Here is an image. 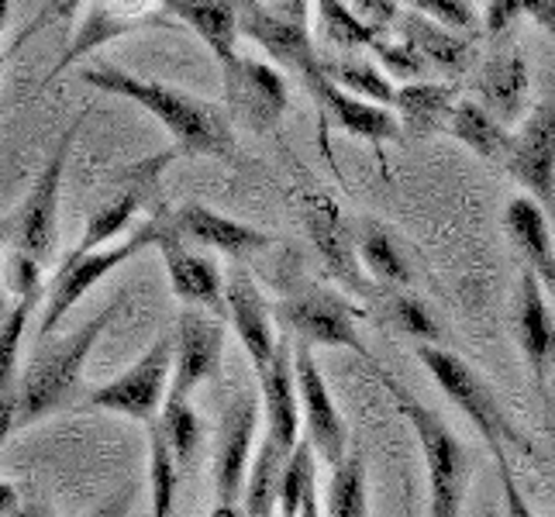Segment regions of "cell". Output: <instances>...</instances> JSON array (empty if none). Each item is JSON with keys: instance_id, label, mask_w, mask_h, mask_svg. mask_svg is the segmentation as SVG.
I'll return each mask as SVG.
<instances>
[{"instance_id": "obj_1", "label": "cell", "mask_w": 555, "mask_h": 517, "mask_svg": "<svg viewBox=\"0 0 555 517\" xmlns=\"http://www.w3.org/2000/svg\"><path fill=\"white\" fill-rule=\"evenodd\" d=\"M83 83L104 93H118V98L149 111L173 135L177 152H186V156H215V159L235 156L232 118L218 104L201 101L194 93L177 90L163 80H145V76H135L118 66L83 69Z\"/></svg>"}, {"instance_id": "obj_2", "label": "cell", "mask_w": 555, "mask_h": 517, "mask_svg": "<svg viewBox=\"0 0 555 517\" xmlns=\"http://www.w3.org/2000/svg\"><path fill=\"white\" fill-rule=\"evenodd\" d=\"M125 294L107 303V308L87 321L83 328L69 332L66 338H46L38 341V352L31 359V366L22 373V387H17V417L14 428H28L46 421L49 414L63 411L73 404L76 390H80V379L87 370V359L98 349L101 335L114 324V318L121 314Z\"/></svg>"}, {"instance_id": "obj_3", "label": "cell", "mask_w": 555, "mask_h": 517, "mask_svg": "<svg viewBox=\"0 0 555 517\" xmlns=\"http://www.w3.org/2000/svg\"><path fill=\"white\" fill-rule=\"evenodd\" d=\"M376 376L383 379V387L390 390L397 411L404 414L421 452H425L428 517H459L463 514L469 480H473V455H469L466 442L449 428V421L442 414H435L431 408L421 404L417 397H411L393 376H387L379 366H376Z\"/></svg>"}, {"instance_id": "obj_4", "label": "cell", "mask_w": 555, "mask_h": 517, "mask_svg": "<svg viewBox=\"0 0 555 517\" xmlns=\"http://www.w3.org/2000/svg\"><path fill=\"white\" fill-rule=\"evenodd\" d=\"M417 359L428 370V376L442 387V393L473 421V428L483 435V442L490 445L493 455H501L507 449L531 452L518 428L511 425V417L501 400H496V393L490 390V383L466 359H459L446 345H417Z\"/></svg>"}, {"instance_id": "obj_5", "label": "cell", "mask_w": 555, "mask_h": 517, "mask_svg": "<svg viewBox=\"0 0 555 517\" xmlns=\"http://www.w3.org/2000/svg\"><path fill=\"white\" fill-rule=\"evenodd\" d=\"M156 238H159V224L156 218H149L139 232H131V238L121 245H104L98 253H87V256H66L60 262V270H55V276L49 280V290L42 300V324H38V341L52 338V332L60 328V321L93 290V286L107 273L118 270V266H125L135 253H142V248L156 245Z\"/></svg>"}, {"instance_id": "obj_6", "label": "cell", "mask_w": 555, "mask_h": 517, "mask_svg": "<svg viewBox=\"0 0 555 517\" xmlns=\"http://www.w3.org/2000/svg\"><path fill=\"white\" fill-rule=\"evenodd\" d=\"M169 376H173V335L166 332L149 345V352L135 366H128L121 376L93 387L83 397V408L121 414L139 421V425H152L169 393Z\"/></svg>"}, {"instance_id": "obj_7", "label": "cell", "mask_w": 555, "mask_h": 517, "mask_svg": "<svg viewBox=\"0 0 555 517\" xmlns=\"http://www.w3.org/2000/svg\"><path fill=\"white\" fill-rule=\"evenodd\" d=\"M76 131H80V125H73L66 135L55 142L52 156L46 159L42 172L35 177L22 210L11 218L8 245L31 256L38 266H46L55 256V245H60V194H63V172L69 163Z\"/></svg>"}, {"instance_id": "obj_8", "label": "cell", "mask_w": 555, "mask_h": 517, "mask_svg": "<svg viewBox=\"0 0 555 517\" xmlns=\"http://www.w3.org/2000/svg\"><path fill=\"white\" fill-rule=\"evenodd\" d=\"M504 169L548 218H555V93L528 114L518 131H511Z\"/></svg>"}, {"instance_id": "obj_9", "label": "cell", "mask_w": 555, "mask_h": 517, "mask_svg": "<svg viewBox=\"0 0 555 517\" xmlns=\"http://www.w3.org/2000/svg\"><path fill=\"white\" fill-rule=\"evenodd\" d=\"M221 76H224L228 118L242 121L256 135H270V131L280 128L286 104H291V93H286V80L280 76V69L238 55L232 66L221 69Z\"/></svg>"}, {"instance_id": "obj_10", "label": "cell", "mask_w": 555, "mask_h": 517, "mask_svg": "<svg viewBox=\"0 0 555 517\" xmlns=\"http://www.w3.org/2000/svg\"><path fill=\"white\" fill-rule=\"evenodd\" d=\"M294 379H297L300 417H304V428H308V442L314 445L318 458H324L328 466H338L349 452V431L314 359V345L300 338L294 345Z\"/></svg>"}, {"instance_id": "obj_11", "label": "cell", "mask_w": 555, "mask_h": 517, "mask_svg": "<svg viewBox=\"0 0 555 517\" xmlns=\"http://www.w3.org/2000/svg\"><path fill=\"white\" fill-rule=\"evenodd\" d=\"M280 321L294 332V338L308 345H328V349H349L376 370L370 345L362 341L349 303L341 297L311 286V290H300L297 297H286L280 303Z\"/></svg>"}, {"instance_id": "obj_12", "label": "cell", "mask_w": 555, "mask_h": 517, "mask_svg": "<svg viewBox=\"0 0 555 517\" xmlns=\"http://www.w3.org/2000/svg\"><path fill=\"white\" fill-rule=\"evenodd\" d=\"M224 359V318L204 308H190L177 318L173 335V376H169V393L194 397L207 379H218Z\"/></svg>"}, {"instance_id": "obj_13", "label": "cell", "mask_w": 555, "mask_h": 517, "mask_svg": "<svg viewBox=\"0 0 555 517\" xmlns=\"http://www.w3.org/2000/svg\"><path fill=\"white\" fill-rule=\"evenodd\" d=\"M156 224H159V238L156 248L166 262V276H169V290L180 303L190 308H204L218 318H228L224 311V276L218 270V262H210L207 256L194 253V245L183 242L173 224H169V210H156Z\"/></svg>"}, {"instance_id": "obj_14", "label": "cell", "mask_w": 555, "mask_h": 517, "mask_svg": "<svg viewBox=\"0 0 555 517\" xmlns=\"http://www.w3.org/2000/svg\"><path fill=\"white\" fill-rule=\"evenodd\" d=\"M300 215H304V228H308V238L324 270L346 286V290L366 294L356 232L349 228L346 215H341V207L328 194L311 190V194H300Z\"/></svg>"}, {"instance_id": "obj_15", "label": "cell", "mask_w": 555, "mask_h": 517, "mask_svg": "<svg viewBox=\"0 0 555 517\" xmlns=\"http://www.w3.org/2000/svg\"><path fill=\"white\" fill-rule=\"evenodd\" d=\"M262 408L253 393H238L232 404L224 408V417L218 425V442H215V496L218 504H238L245 490V476L253 466V445L259 435Z\"/></svg>"}, {"instance_id": "obj_16", "label": "cell", "mask_w": 555, "mask_h": 517, "mask_svg": "<svg viewBox=\"0 0 555 517\" xmlns=\"http://www.w3.org/2000/svg\"><path fill=\"white\" fill-rule=\"evenodd\" d=\"M238 35L253 38L283 69L297 73L300 83L321 69V55L311 42L308 25L291 22V17L259 4V0H238Z\"/></svg>"}, {"instance_id": "obj_17", "label": "cell", "mask_w": 555, "mask_h": 517, "mask_svg": "<svg viewBox=\"0 0 555 517\" xmlns=\"http://www.w3.org/2000/svg\"><path fill=\"white\" fill-rule=\"evenodd\" d=\"M259 376V408H262V438L280 452L291 455L300 442V397L294 379V341L280 338L276 352Z\"/></svg>"}, {"instance_id": "obj_18", "label": "cell", "mask_w": 555, "mask_h": 517, "mask_svg": "<svg viewBox=\"0 0 555 517\" xmlns=\"http://www.w3.org/2000/svg\"><path fill=\"white\" fill-rule=\"evenodd\" d=\"M169 224H173V232L183 242L201 245V248H215V253L235 259V262L262 256L266 248L273 245V238L259 232V228L242 224L235 218H224L221 210L207 207L201 201H190V204L177 207L173 215H169Z\"/></svg>"}, {"instance_id": "obj_19", "label": "cell", "mask_w": 555, "mask_h": 517, "mask_svg": "<svg viewBox=\"0 0 555 517\" xmlns=\"http://www.w3.org/2000/svg\"><path fill=\"white\" fill-rule=\"evenodd\" d=\"M224 311H228L232 332L238 335L248 362H253V370L262 373L266 366H270L280 338L273 328L270 303H266L256 280L248 276L242 266H235V270L224 276Z\"/></svg>"}, {"instance_id": "obj_20", "label": "cell", "mask_w": 555, "mask_h": 517, "mask_svg": "<svg viewBox=\"0 0 555 517\" xmlns=\"http://www.w3.org/2000/svg\"><path fill=\"white\" fill-rule=\"evenodd\" d=\"M308 93L318 101V107L328 114V118L341 128L349 131L356 139H366V142H390V139H400V121L390 107L383 104H373V101H362L356 93L341 90L338 83H332L324 69H318L314 76L304 80Z\"/></svg>"}, {"instance_id": "obj_21", "label": "cell", "mask_w": 555, "mask_h": 517, "mask_svg": "<svg viewBox=\"0 0 555 517\" xmlns=\"http://www.w3.org/2000/svg\"><path fill=\"white\" fill-rule=\"evenodd\" d=\"M514 332L528 359L534 379H545L548 366L555 362V318L548 311V297L542 280L531 270L518 280V297H514Z\"/></svg>"}, {"instance_id": "obj_22", "label": "cell", "mask_w": 555, "mask_h": 517, "mask_svg": "<svg viewBox=\"0 0 555 517\" xmlns=\"http://www.w3.org/2000/svg\"><path fill=\"white\" fill-rule=\"evenodd\" d=\"M476 101H480L493 118H501L507 128L521 121L528 107V90H531V69L528 60L518 49L496 52L476 73Z\"/></svg>"}, {"instance_id": "obj_23", "label": "cell", "mask_w": 555, "mask_h": 517, "mask_svg": "<svg viewBox=\"0 0 555 517\" xmlns=\"http://www.w3.org/2000/svg\"><path fill=\"white\" fill-rule=\"evenodd\" d=\"M159 4L201 38L221 69L238 60V0H159Z\"/></svg>"}, {"instance_id": "obj_24", "label": "cell", "mask_w": 555, "mask_h": 517, "mask_svg": "<svg viewBox=\"0 0 555 517\" xmlns=\"http://www.w3.org/2000/svg\"><path fill=\"white\" fill-rule=\"evenodd\" d=\"M504 232L511 245L518 248L525 266L542 280L545 290L555 294V248H552V232H548V215L531 201L528 194L514 197L504 207Z\"/></svg>"}, {"instance_id": "obj_25", "label": "cell", "mask_w": 555, "mask_h": 517, "mask_svg": "<svg viewBox=\"0 0 555 517\" xmlns=\"http://www.w3.org/2000/svg\"><path fill=\"white\" fill-rule=\"evenodd\" d=\"M393 31H397V38H404L408 46H414L421 55H425V63L431 69H442L446 76H463L473 66V55H476L473 38L435 25L425 14H417V11L397 14Z\"/></svg>"}, {"instance_id": "obj_26", "label": "cell", "mask_w": 555, "mask_h": 517, "mask_svg": "<svg viewBox=\"0 0 555 517\" xmlns=\"http://www.w3.org/2000/svg\"><path fill=\"white\" fill-rule=\"evenodd\" d=\"M455 101H459V83L414 80V83L397 87L393 114L400 121V135L431 139L438 131H446Z\"/></svg>"}, {"instance_id": "obj_27", "label": "cell", "mask_w": 555, "mask_h": 517, "mask_svg": "<svg viewBox=\"0 0 555 517\" xmlns=\"http://www.w3.org/2000/svg\"><path fill=\"white\" fill-rule=\"evenodd\" d=\"M42 294L14 297L11 314L0 324V442L14 431L17 417V387H22V373H17V356H22V341L28 332V318Z\"/></svg>"}, {"instance_id": "obj_28", "label": "cell", "mask_w": 555, "mask_h": 517, "mask_svg": "<svg viewBox=\"0 0 555 517\" xmlns=\"http://www.w3.org/2000/svg\"><path fill=\"white\" fill-rule=\"evenodd\" d=\"M446 131L459 145H466L473 156H480L483 163L504 166L507 148H511V128L501 118H493V114L476 98L455 101Z\"/></svg>"}, {"instance_id": "obj_29", "label": "cell", "mask_w": 555, "mask_h": 517, "mask_svg": "<svg viewBox=\"0 0 555 517\" xmlns=\"http://www.w3.org/2000/svg\"><path fill=\"white\" fill-rule=\"evenodd\" d=\"M356 248H359L362 266H366V273L379 286H387V290H404V286H411L414 280L411 266L387 228H379L376 221H362V228L356 232Z\"/></svg>"}, {"instance_id": "obj_30", "label": "cell", "mask_w": 555, "mask_h": 517, "mask_svg": "<svg viewBox=\"0 0 555 517\" xmlns=\"http://www.w3.org/2000/svg\"><path fill=\"white\" fill-rule=\"evenodd\" d=\"M324 517H373L370 514V476L366 455L346 452L338 466H332V480L324 490Z\"/></svg>"}, {"instance_id": "obj_31", "label": "cell", "mask_w": 555, "mask_h": 517, "mask_svg": "<svg viewBox=\"0 0 555 517\" xmlns=\"http://www.w3.org/2000/svg\"><path fill=\"white\" fill-rule=\"evenodd\" d=\"M156 425H159V431L166 438L169 452H173L180 473H186L190 466L197 463V452H201V442H204V421H201V414L194 408V400L180 397V393H166Z\"/></svg>"}, {"instance_id": "obj_32", "label": "cell", "mask_w": 555, "mask_h": 517, "mask_svg": "<svg viewBox=\"0 0 555 517\" xmlns=\"http://www.w3.org/2000/svg\"><path fill=\"white\" fill-rule=\"evenodd\" d=\"M321 69H324V76H328L332 83L356 93V98L383 104V107H393L397 87L390 83V76L383 73L379 66H373L370 60H362V55L341 52V55H335V60H321Z\"/></svg>"}, {"instance_id": "obj_33", "label": "cell", "mask_w": 555, "mask_h": 517, "mask_svg": "<svg viewBox=\"0 0 555 517\" xmlns=\"http://www.w3.org/2000/svg\"><path fill=\"white\" fill-rule=\"evenodd\" d=\"M149 431V496H152V517H173L177 510V490H180V466L169 452L159 425L152 421Z\"/></svg>"}, {"instance_id": "obj_34", "label": "cell", "mask_w": 555, "mask_h": 517, "mask_svg": "<svg viewBox=\"0 0 555 517\" xmlns=\"http://www.w3.org/2000/svg\"><path fill=\"white\" fill-rule=\"evenodd\" d=\"M318 17L324 38L341 52H370L379 38V28L356 14L346 0H318Z\"/></svg>"}, {"instance_id": "obj_35", "label": "cell", "mask_w": 555, "mask_h": 517, "mask_svg": "<svg viewBox=\"0 0 555 517\" xmlns=\"http://www.w3.org/2000/svg\"><path fill=\"white\" fill-rule=\"evenodd\" d=\"M387 311L390 321L397 324L400 332L417 338L421 345H438L442 341V328H438L435 314L428 311V303L421 297L411 294H400V290H387Z\"/></svg>"}, {"instance_id": "obj_36", "label": "cell", "mask_w": 555, "mask_h": 517, "mask_svg": "<svg viewBox=\"0 0 555 517\" xmlns=\"http://www.w3.org/2000/svg\"><path fill=\"white\" fill-rule=\"evenodd\" d=\"M373 55H379L383 69H387L393 80H404V83H414V80H425L431 73V66L425 63V55H421L414 46H408L404 38H376V46L370 49Z\"/></svg>"}, {"instance_id": "obj_37", "label": "cell", "mask_w": 555, "mask_h": 517, "mask_svg": "<svg viewBox=\"0 0 555 517\" xmlns=\"http://www.w3.org/2000/svg\"><path fill=\"white\" fill-rule=\"evenodd\" d=\"M408 8L425 14L435 25L459 31V35H469V38L476 35V28H480V11H476L473 0H408Z\"/></svg>"}, {"instance_id": "obj_38", "label": "cell", "mask_w": 555, "mask_h": 517, "mask_svg": "<svg viewBox=\"0 0 555 517\" xmlns=\"http://www.w3.org/2000/svg\"><path fill=\"white\" fill-rule=\"evenodd\" d=\"M87 0H42V8H38V14L31 17V22L14 35V42L4 55H14L17 49H22L28 38H35L38 31H46V28H60V25H73L76 22V14L83 11Z\"/></svg>"}, {"instance_id": "obj_39", "label": "cell", "mask_w": 555, "mask_h": 517, "mask_svg": "<svg viewBox=\"0 0 555 517\" xmlns=\"http://www.w3.org/2000/svg\"><path fill=\"white\" fill-rule=\"evenodd\" d=\"M493 463H496V473H501V490H504V517H539L528 501H525V493L518 487V480H514V473H511V463H507V452L501 455H493Z\"/></svg>"}, {"instance_id": "obj_40", "label": "cell", "mask_w": 555, "mask_h": 517, "mask_svg": "<svg viewBox=\"0 0 555 517\" xmlns=\"http://www.w3.org/2000/svg\"><path fill=\"white\" fill-rule=\"evenodd\" d=\"M518 17H525L521 0H487V11H483V31L490 38L504 35Z\"/></svg>"}, {"instance_id": "obj_41", "label": "cell", "mask_w": 555, "mask_h": 517, "mask_svg": "<svg viewBox=\"0 0 555 517\" xmlns=\"http://www.w3.org/2000/svg\"><path fill=\"white\" fill-rule=\"evenodd\" d=\"M135 490H139L135 483H125L118 490H111L87 517H128L131 514V504H135Z\"/></svg>"}, {"instance_id": "obj_42", "label": "cell", "mask_w": 555, "mask_h": 517, "mask_svg": "<svg viewBox=\"0 0 555 517\" xmlns=\"http://www.w3.org/2000/svg\"><path fill=\"white\" fill-rule=\"evenodd\" d=\"M525 17H531L545 35L555 38V0H521Z\"/></svg>"}, {"instance_id": "obj_43", "label": "cell", "mask_w": 555, "mask_h": 517, "mask_svg": "<svg viewBox=\"0 0 555 517\" xmlns=\"http://www.w3.org/2000/svg\"><path fill=\"white\" fill-rule=\"evenodd\" d=\"M22 507H25V496L17 493V487L0 480V517H14Z\"/></svg>"}, {"instance_id": "obj_44", "label": "cell", "mask_w": 555, "mask_h": 517, "mask_svg": "<svg viewBox=\"0 0 555 517\" xmlns=\"http://www.w3.org/2000/svg\"><path fill=\"white\" fill-rule=\"evenodd\" d=\"M308 4L311 0H276V8L283 17H291V22H300V25H308Z\"/></svg>"}, {"instance_id": "obj_45", "label": "cell", "mask_w": 555, "mask_h": 517, "mask_svg": "<svg viewBox=\"0 0 555 517\" xmlns=\"http://www.w3.org/2000/svg\"><path fill=\"white\" fill-rule=\"evenodd\" d=\"M297 517H324L321 496H318V480L308 487V493H304V501H300V507H297Z\"/></svg>"}, {"instance_id": "obj_46", "label": "cell", "mask_w": 555, "mask_h": 517, "mask_svg": "<svg viewBox=\"0 0 555 517\" xmlns=\"http://www.w3.org/2000/svg\"><path fill=\"white\" fill-rule=\"evenodd\" d=\"M207 517H245V510L238 504H215V510H210Z\"/></svg>"}, {"instance_id": "obj_47", "label": "cell", "mask_w": 555, "mask_h": 517, "mask_svg": "<svg viewBox=\"0 0 555 517\" xmlns=\"http://www.w3.org/2000/svg\"><path fill=\"white\" fill-rule=\"evenodd\" d=\"M14 517H49V514H46L42 507H35V504H25L22 510L14 514Z\"/></svg>"}, {"instance_id": "obj_48", "label": "cell", "mask_w": 555, "mask_h": 517, "mask_svg": "<svg viewBox=\"0 0 555 517\" xmlns=\"http://www.w3.org/2000/svg\"><path fill=\"white\" fill-rule=\"evenodd\" d=\"M8 14H11V0H0V35L8 28Z\"/></svg>"}, {"instance_id": "obj_49", "label": "cell", "mask_w": 555, "mask_h": 517, "mask_svg": "<svg viewBox=\"0 0 555 517\" xmlns=\"http://www.w3.org/2000/svg\"><path fill=\"white\" fill-rule=\"evenodd\" d=\"M8 235H11V224H0V242H8Z\"/></svg>"}, {"instance_id": "obj_50", "label": "cell", "mask_w": 555, "mask_h": 517, "mask_svg": "<svg viewBox=\"0 0 555 517\" xmlns=\"http://www.w3.org/2000/svg\"><path fill=\"white\" fill-rule=\"evenodd\" d=\"M4 66H8V55H0V73H4Z\"/></svg>"}]
</instances>
